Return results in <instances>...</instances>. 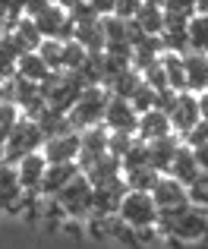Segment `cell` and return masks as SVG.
<instances>
[{
  "mask_svg": "<svg viewBox=\"0 0 208 249\" xmlns=\"http://www.w3.org/2000/svg\"><path fill=\"white\" fill-rule=\"evenodd\" d=\"M41 145H44V133H41V126H38L32 117H22V120L13 126V133L6 136V142L0 145V158L3 161H22L25 155H32V152H41Z\"/></svg>",
  "mask_w": 208,
  "mask_h": 249,
  "instance_id": "1",
  "label": "cell"
},
{
  "mask_svg": "<svg viewBox=\"0 0 208 249\" xmlns=\"http://www.w3.org/2000/svg\"><path fill=\"white\" fill-rule=\"evenodd\" d=\"M107 98H110V91L104 89V85H86L79 101L69 107V123H73V129H88V126L104 123Z\"/></svg>",
  "mask_w": 208,
  "mask_h": 249,
  "instance_id": "2",
  "label": "cell"
},
{
  "mask_svg": "<svg viewBox=\"0 0 208 249\" xmlns=\"http://www.w3.org/2000/svg\"><path fill=\"white\" fill-rule=\"evenodd\" d=\"M54 199L63 205L67 218H82V221H86L88 214H92V208H95V183L79 170V174H76L73 180L54 196Z\"/></svg>",
  "mask_w": 208,
  "mask_h": 249,
  "instance_id": "3",
  "label": "cell"
},
{
  "mask_svg": "<svg viewBox=\"0 0 208 249\" xmlns=\"http://www.w3.org/2000/svg\"><path fill=\"white\" fill-rule=\"evenodd\" d=\"M117 214H120V221H126L136 231L139 227H152V224H158V202H155V196L148 189H126Z\"/></svg>",
  "mask_w": 208,
  "mask_h": 249,
  "instance_id": "4",
  "label": "cell"
},
{
  "mask_svg": "<svg viewBox=\"0 0 208 249\" xmlns=\"http://www.w3.org/2000/svg\"><path fill=\"white\" fill-rule=\"evenodd\" d=\"M35 25H38V32H41L44 38H60V41H69L73 32H76V22L69 19L67 6H60V3L44 6V10L35 16Z\"/></svg>",
  "mask_w": 208,
  "mask_h": 249,
  "instance_id": "5",
  "label": "cell"
},
{
  "mask_svg": "<svg viewBox=\"0 0 208 249\" xmlns=\"http://www.w3.org/2000/svg\"><path fill=\"white\" fill-rule=\"evenodd\" d=\"M167 114H171L173 133L183 139V136L190 133L199 120H202V110H199V95H196V91H190V89L177 91V101H173V107L167 110Z\"/></svg>",
  "mask_w": 208,
  "mask_h": 249,
  "instance_id": "6",
  "label": "cell"
},
{
  "mask_svg": "<svg viewBox=\"0 0 208 249\" xmlns=\"http://www.w3.org/2000/svg\"><path fill=\"white\" fill-rule=\"evenodd\" d=\"M104 126L107 133H136L139 126V110L133 107L129 98H107V107H104Z\"/></svg>",
  "mask_w": 208,
  "mask_h": 249,
  "instance_id": "7",
  "label": "cell"
},
{
  "mask_svg": "<svg viewBox=\"0 0 208 249\" xmlns=\"http://www.w3.org/2000/svg\"><path fill=\"white\" fill-rule=\"evenodd\" d=\"M79 148H82L79 129H67V133H57L51 139H44L41 152L54 164V161H79Z\"/></svg>",
  "mask_w": 208,
  "mask_h": 249,
  "instance_id": "8",
  "label": "cell"
},
{
  "mask_svg": "<svg viewBox=\"0 0 208 249\" xmlns=\"http://www.w3.org/2000/svg\"><path fill=\"white\" fill-rule=\"evenodd\" d=\"M164 51L173 54H186L190 51V16H177V13L164 10V32H161Z\"/></svg>",
  "mask_w": 208,
  "mask_h": 249,
  "instance_id": "9",
  "label": "cell"
},
{
  "mask_svg": "<svg viewBox=\"0 0 208 249\" xmlns=\"http://www.w3.org/2000/svg\"><path fill=\"white\" fill-rule=\"evenodd\" d=\"M44 170H48V158H44V152H32V155H25L22 161H16V174H19V183H22L25 193L41 196Z\"/></svg>",
  "mask_w": 208,
  "mask_h": 249,
  "instance_id": "10",
  "label": "cell"
},
{
  "mask_svg": "<svg viewBox=\"0 0 208 249\" xmlns=\"http://www.w3.org/2000/svg\"><path fill=\"white\" fill-rule=\"evenodd\" d=\"M22 196H25V189H22V183H19L16 164L0 158V208L16 212L19 202H22Z\"/></svg>",
  "mask_w": 208,
  "mask_h": 249,
  "instance_id": "11",
  "label": "cell"
},
{
  "mask_svg": "<svg viewBox=\"0 0 208 249\" xmlns=\"http://www.w3.org/2000/svg\"><path fill=\"white\" fill-rule=\"evenodd\" d=\"M152 196H155V202H158V208H173V205L190 202V189H186V183H180L177 177H171V174L158 177V183L152 186Z\"/></svg>",
  "mask_w": 208,
  "mask_h": 249,
  "instance_id": "12",
  "label": "cell"
},
{
  "mask_svg": "<svg viewBox=\"0 0 208 249\" xmlns=\"http://www.w3.org/2000/svg\"><path fill=\"white\" fill-rule=\"evenodd\" d=\"M79 161H54L51 164L48 161V170H44V183H41V196L48 199V196H57L63 186H67L69 180H73L76 174H79Z\"/></svg>",
  "mask_w": 208,
  "mask_h": 249,
  "instance_id": "13",
  "label": "cell"
},
{
  "mask_svg": "<svg viewBox=\"0 0 208 249\" xmlns=\"http://www.w3.org/2000/svg\"><path fill=\"white\" fill-rule=\"evenodd\" d=\"M173 133L171 126V114L161 107H152L145 110V114H139V126H136V136H139L142 142H152V139H161V136Z\"/></svg>",
  "mask_w": 208,
  "mask_h": 249,
  "instance_id": "14",
  "label": "cell"
},
{
  "mask_svg": "<svg viewBox=\"0 0 208 249\" xmlns=\"http://www.w3.org/2000/svg\"><path fill=\"white\" fill-rule=\"evenodd\" d=\"M145 145H148V161H152V167L161 170V174H167L173 155H177V148L183 145V139H180L177 133H167V136H161V139L145 142Z\"/></svg>",
  "mask_w": 208,
  "mask_h": 249,
  "instance_id": "15",
  "label": "cell"
},
{
  "mask_svg": "<svg viewBox=\"0 0 208 249\" xmlns=\"http://www.w3.org/2000/svg\"><path fill=\"white\" fill-rule=\"evenodd\" d=\"M183 67H186V89L196 91V95L205 91L208 89V54H202V51H186Z\"/></svg>",
  "mask_w": 208,
  "mask_h": 249,
  "instance_id": "16",
  "label": "cell"
},
{
  "mask_svg": "<svg viewBox=\"0 0 208 249\" xmlns=\"http://www.w3.org/2000/svg\"><path fill=\"white\" fill-rule=\"evenodd\" d=\"M107 126L98 123V126H88V129H79V139H82V148H79V167L88 164L92 158L107 152Z\"/></svg>",
  "mask_w": 208,
  "mask_h": 249,
  "instance_id": "17",
  "label": "cell"
},
{
  "mask_svg": "<svg viewBox=\"0 0 208 249\" xmlns=\"http://www.w3.org/2000/svg\"><path fill=\"white\" fill-rule=\"evenodd\" d=\"M171 177H177L180 183H186L190 186L192 180H196L199 174H202V167H199V158H196V152H192L190 145H180L177 148V155H173V161H171V170H167Z\"/></svg>",
  "mask_w": 208,
  "mask_h": 249,
  "instance_id": "18",
  "label": "cell"
},
{
  "mask_svg": "<svg viewBox=\"0 0 208 249\" xmlns=\"http://www.w3.org/2000/svg\"><path fill=\"white\" fill-rule=\"evenodd\" d=\"M82 174H86L92 183H107L110 177H120L123 174V164H120L117 155L104 152V155H98V158H92L88 164H82Z\"/></svg>",
  "mask_w": 208,
  "mask_h": 249,
  "instance_id": "19",
  "label": "cell"
},
{
  "mask_svg": "<svg viewBox=\"0 0 208 249\" xmlns=\"http://www.w3.org/2000/svg\"><path fill=\"white\" fill-rule=\"evenodd\" d=\"M51 73H54V70L48 67V60H44L38 51H25V54H19V60H16V76L32 79V82H44Z\"/></svg>",
  "mask_w": 208,
  "mask_h": 249,
  "instance_id": "20",
  "label": "cell"
},
{
  "mask_svg": "<svg viewBox=\"0 0 208 249\" xmlns=\"http://www.w3.org/2000/svg\"><path fill=\"white\" fill-rule=\"evenodd\" d=\"M10 35L16 38V44H19V51H22V54H25V51H38V44L44 41V35L38 32L35 19H32V16H25V13L16 19V25L10 29Z\"/></svg>",
  "mask_w": 208,
  "mask_h": 249,
  "instance_id": "21",
  "label": "cell"
},
{
  "mask_svg": "<svg viewBox=\"0 0 208 249\" xmlns=\"http://www.w3.org/2000/svg\"><path fill=\"white\" fill-rule=\"evenodd\" d=\"M35 123L41 126L44 139H51V136H57V133H67V129H73L67 110H57V107H51V104H44V110L35 117Z\"/></svg>",
  "mask_w": 208,
  "mask_h": 249,
  "instance_id": "22",
  "label": "cell"
},
{
  "mask_svg": "<svg viewBox=\"0 0 208 249\" xmlns=\"http://www.w3.org/2000/svg\"><path fill=\"white\" fill-rule=\"evenodd\" d=\"M133 22L139 25L142 32H148V35H161V32H164V6L145 0V3L139 6V13L133 16Z\"/></svg>",
  "mask_w": 208,
  "mask_h": 249,
  "instance_id": "23",
  "label": "cell"
},
{
  "mask_svg": "<svg viewBox=\"0 0 208 249\" xmlns=\"http://www.w3.org/2000/svg\"><path fill=\"white\" fill-rule=\"evenodd\" d=\"M73 38H76V41H79L86 51H104V29H101V19L76 22Z\"/></svg>",
  "mask_w": 208,
  "mask_h": 249,
  "instance_id": "24",
  "label": "cell"
},
{
  "mask_svg": "<svg viewBox=\"0 0 208 249\" xmlns=\"http://www.w3.org/2000/svg\"><path fill=\"white\" fill-rule=\"evenodd\" d=\"M161 67H164L167 85L177 91L186 89V67H183V54H173V51H164L161 54Z\"/></svg>",
  "mask_w": 208,
  "mask_h": 249,
  "instance_id": "25",
  "label": "cell"
},
{
  "mask_svg": "<svg viewBox=\"0 0 208 249\" xmlns=\"http://www.w3.org/2000/svg\"><path fill=\"white\" fill-rule=\"evenodd\" d=\"M76 73L86 85H104V51H88Z\"/></svg>",
  "mask_w": 208,
  "mask_h": 249,
  "instance_id": "26",
  "label": "cell"
},
{
  "mask_svg": "<svg viewBox=\"0 0 208 249\" xmlns=\"http://www.w3.org/2000/svg\"><path fill=\"white\" fill-rule=\"evenodd\" d=\"M190 51L208 54V13H192L190 16Z\"/></svg>",
  "mask_w": 208,
  "mask_h": 249,
  "instance_id": "27",
  "label": "cell"
},
{
  "mask_svg": "<svg viewBox=\"0 0 208 249\" xmlns=\"http://www.w3.org/2000/svg\"><path fill=\"white\" fill-rule=\"evenodd\" d=\"M139 82H142V73L136 67H126L114 82L107 85V91H110V95H117V98H133V91L139 89Z\"/></svg>",
  "mask_w": 208,
  "mask_h": 249,
  "instance_id": "28",
  "label": "cell"
},
{
  "mask_svg": "<svg viewBox=\"0 0 208 249\" xmlns=\"http://www.w3.org/2000/svg\"><path fill=\"white\" fill-rule=\"evenodd\" d=\"M123 177H126V186H129V189H148V193H152V186L158 183L161 170H155L152 164H145V167L123 170Z\"/></svg>",
  "mask_w": 208,
  "mask_h": 249,
  "instance_id": "29",
  "label": "cell"
},
{
  "mask_svg": "<svg viewBox=\"0 0 208 249\" xmlns=\"http://www.w3.org/2000/svg\"><path fill=\"white\" fill-rule=\"evenodd\" d=\"M19 120H22V110H19L13 101L3 98V101H0V145L6 142V136L13 133V126H16Z\"/></svg>",
  "mask_w": 208,
  "mask_h": 249,
  "instance_id": "30",
  "label": "cell"
},
{
  "mask_svg": "<svg viewBox=\"0 0 208 249\" xmlns=\"http://www.w3.org/2000/svg\"><path fill=\"white\" fill-rule=\"evenodd\" d=\"M38 54L48 60L51 70H63V41L60 38H44V41L38 44Z\"/></svg>",
  "mask_w": 208,
  "mask_h": 249,
  "instance_id": "31",
  "label": "cell"
},
{
  "mask_svg": "<svg viewBox=\"0 0 208 249\" xmlns=\"http://www.w3.org/2000/svg\"><path fill=\"white\" fill-rule=\"evenodd\" d=\"M88 51L82 48L76 38H69V41H63V70H69V73H76V70L82 67V60H86Z\"/></svg>",
  "mask_w": 208,
  "mask_h": 249,
  "instance_id": "32",
  "label": "cell"
},
{
  "mask_svg": "<svg viewBox=\"0 0 208 249\" xmlns=\"http://www.w3.org/2000/svg\"><path fill=\"white\" fill-rule=\"evenodd\" d=\"M155 98H158V89H155V85H148L145 79L139 82V89L133 91V98H129V101H133V107L139 110V114H145V110H152L155 107Z\"/></svg>",
  "mask_w": 208,
  "mask_h": 249,
  "instance_id": "33",
  "label": "cell"
},
{
  "mask_svg": "<svg viewBox=\"0 0 208 249\" xmlns=\"http://www.w3.org/2000/svg\"><path fill=\"white\" fill-rule=\"evenodd\" d=\"M186 189H190V202H192V205H199V208L208 212V170H202V174H199Z\"/></svg>",
  "mask_w": 208,
  "mask_h": 249,
  "instance_id": "34",
  "label": "cell"
},
{
  "mask_svg": "<svg viewBox=\"0 0 208 249\" xmlns=\"http://www.w3.org/2000/svg\"><path fill=\"white\" fill-rule=\"evenodd\" d=\"M19 16H22V3H16V0H0V32H10Z\"/></svg>",
  "mask_w": 208,
  "mask_h": 249,
  "instance_id": "35",
  "label": "cell"
},
{
  "mask_svg": "<svg viewBox=\"0 0 208 249\" xmlns=\"http://www.w3.org/2000/svg\"><path fill=\"white\" fill-rule=\"evenodd\" d=\"M183 142L190 148H199V145H208V120H199L196 126L190 129V133L183 136Z\"/></svg>",
  "mask_w": 208,
  "mask_h": 249,
  "instance_id": "36",
  "label": "cell"
},
{
  "mask_svg": "<svg viewBox=\"0 0 208 249\" xmlns=\"http://www.w3.org/2000/svg\"><path fill=\"white\" fill-rule=\"evenodd\" d=\"M161 6L167 13H177V16H192L196 13V0H164Z\"/></svg>",
  "mask_w": 208,
  "mask_h": 249,
  "instance_id": "37",
  "label": "cell"
},
{
  "mask_svg": "<svg viewBox=\"0 0 208 249\" xmlns=\"http://www.w3.org/2000/svg\"><path fill=\"white\" fill-rule=\"evenodd\" d=\"M142 3H145V0H117L114 13H117V16H123V19H133L136 13H139Z\"/></svg>",
  "mask_w": 208,
  "mask_h": 249,
  "instance_id": "38",
  "label": "cell"
},
{
  "mask_svg": "<svg viewBox=\"0 0 208 249\" xmlns=\"http://www.w3.org/2000/svg\"><path fill=\"white\" fill-rule=\"evenodd\" d=\"M48 3H51V0H22V13H25V16H32V19H35L38 13H41L44 6H48Z\"/></svg>",
  "mask_w": 208,
  "mask_h": 249,
  "instance_id": "39",
  "label": "cell"
},
{
  "mask_svg": "<svg viewBox=\"0 0 208 249\" xmlns=\"http://www.w3.org/2000/svg\"><path fill=\"white\" fill-rule=\"evenodd\" d=\"M88 3L95 6V13H98V16H107V13H114L117 0H88Z\"/></svg>",
  "mask_w": 208,
  "mask_h": 249,
  "instance_id": "40",
  "label": "cell"
},
{
  "mask_svg": "<svg viewBox=\"0 0 208 249\" xmlns=\"http://www.w3.org/2000/svg\"><path fill=\"white\" fill-rule=\"evenodd\" d=\"M196 152V158H199V167L208 170V145H199V148H192Z\"/></svg>",
  "mask_w": 208,
  "mask_h": 249,
  "instance_id": "41",
  "label": "cell"
},
{
  "mask_svg": "<svg viewBox=\"0 0 208 249\" xmlns=\"http://www.w3.org/2000/svg\"><path fill=\"white\" fill-rule=\"evenodd\" d=\"M199 110H202V120H208V89L199 91Z\"/></svg>",
  "mask_w": 208,
  "mask_h": 249,
  "instance_id": "42",
  "label": "cell"
},
{
  "mask_svg": "<svg viewBox=\"0 0 208 249\" xmlns=\"http://www.w3.org/2000/svg\"><path fill=\"white\" fill-rule=\"evenodd\" d=\"M196 13H208V0H196Z\"/></svg>",
  "mask_w": 208,
  "mask_h": 249,
  "instance_id": "43",
  "label": "cell"
},
{
  "mask_svg": "<svg viewBox=\"0 0 208 249\" xmlns=\"http://www.w3.org/2000/svg\"><path fill=\"white\" fill-rule=\"evenodd\" d=\"M6 98V79H0V101Z\"/></svg>",
  "mask_w": 208,
  "mask_h": 249,
  "instance_id": "44",
  "label": "cell"
},
{
  "mask_svg": "<svg viewBox=\"0 0 208 249\" xmlns=\"http://www.w3.org/2000/svg\"><path fill=\"white\" fill-rule=\"evenodd\" d=\"M51 3H60V6H69L73 0H51Z\"/></svg>",
  "mask_w": 208,
  "mask_h": 249,
  "instance_id": "45",
  "label": "cell"
},
{
  "mask_svg": "<svg viewBox=\"0 0 208 249\" xmlns=\"http://www.w3.org/2000/svg\"><path fill=\"white\" fill-rule=\"evenodd\" d=\"M148 3H164V0H148Z\"/></svg>",
  "mask_w": 208,
  "mask_h": 249,
  "instance_id": "46",
  "label": "cell"
},
{
  "mask_svg": "<svg viewBox=\"0 0 208 249\" xmlns=\"http://www.w3.org/2000/svg\"><path fill=\"white\" fill-rule=\"evenodd\" d=\"M16 3H22V0H16Z\"/></svg>",
  "mask_w": 208,
  "mask_h": 249,
  "instance_id": "47",
  "label": "cell"
}]
</instances>
